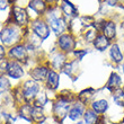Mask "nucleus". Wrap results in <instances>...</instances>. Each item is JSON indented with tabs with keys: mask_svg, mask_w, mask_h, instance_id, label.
<instances>
[{
	"mask_svg": "<svg viewBox=\"0 0 124 124\" xmlns=\"http://www.w3.org/2000/svg\"><path fill=\"white\" fill-rule=\"evenodd\" d=\"M72 103L67 98L59 96L58 99L54 101V105H53L52 112H53V117L58 123H62L63 120H64L67 116H68V113L71 108Z\"/></svg>",
	"mask_w": 124,
	"mask_h": 124,
	"instance_id": "f257e3e1",
	"label": "nucleus"
},
{
	"mask_svg": "<svg viewBox=\"0 0 124 124\" xmlns=\"http://www.w3.org/2000/svg\"><path fill=\"white\" fill-rule=\"evenodd\" d=\"M20 37H22V31L19 30V27L15 25H8L3 27L2 31L0 32V39L7 46L16 44Z\"/></svg>",
	"mask_w": 124,
	"mask_h": 124,
	"instance_id": "f03ea898",
	"label": "nucleus"
},
{
	"mask_svg": "<svg viewBox=\"0 0 124 124\" xmlns=\"http://www.w3.org/2000/svg\"><path fill=\"white\" fill-rule=\"evenodd\" d=\"M46 23L56 35H62L67 28V22L64 20V18L55 11H51L46 16Z\"/></svg>",
	"mask_w": 124,
	"mask_h": 124,
	"instance_id": "7ed1b4c3",
	"label": "nucleus"
},
{
	"mask_svg": "<svg viewBox=\"0 0 124 124\" xmlns=\"http://www.w3.org/2000/svg\"><path fill=\"white\" fill-rule=\"evenodd\" d=\"M39 90V84L35 81V80H27L23 84V87H22V96H23V99L26 101H33L34 98H36V95Z\"/></svg>",
	"mask_w": 124,
	"mask_h": 124,
	"instance_id": "20e7f679",
	"label": "nucleus"
},
{
	"mask_svg": "<svg viewBox=\"0 0 124 124\" xmlns=\"http://www.w3.org/2000/svg\"><path fill=\"white\" fill-rule=\"evenodd\" d=\"M76 39L75 36L70 34V33H65L59 36L58 39V46L63 53L72 52L76 47Z\"/></svg>",
	"mask_w": 124,
	"mask_h": 124,
	"instance_id": "39448f33",
	"label": "nucleus"
},
{
	"mask_svg": "<svg viewBox=\"0 0 124 124\" xmlns=\"http://www.w3.org/2000/svg\"><path fill=\"white\" fill-rule=\"evenodd\" d=\"M86 109H87V106L85 104H82L81 101H75L73 104L71 105V108L68 113V117L73 122H78L80 121L82 117H84V114H85Z\"/></svg>",
	"mask_w": 124,
	"mask_h": 124,
	"instance_id": "423d86ee",
	"label": "nucleus"
},
{
	"mask_svg": "<svg viewBox=\"0 0 124 124\" xmlns=\"http://www.w3.org/2000/svg\"><path fill=\"white\" fill-rule=\"evenodd\" d=\"M32 30L36 36H39L41 39H45L50 35V28L47 23L42 19H36L32 24Z\"/></svg>",
	"mask_w": 124,
	"mask_h": 124,
	"instance_id": "0eeeda50",
	"label": "nucleus"
},
{
	"mask_svg": "<svg viewBox=\"0 0 124 124\" xmlns=\"http://www.w3.org/2000/svg\"><path fill=\"white\" fill-rule=\"evenodd\" d=\"M11 16L14 18V24L16 23V25L18 26H25L28 23V15H27L26 10L19 6L13 7Z\"/></svg>",
	"mask_w": 124,
	"mask_h": 124,
	"instance_id": "6e6552de",
	"label": "nucleus"
},
{
	"mask_svg": "<svg viewBox=\"0 0 124 124\" xmlns=\"http://www.w3.org/2000/svg\"><path fill=\"white\" fill-rule=\"evenodd\" d=\"M9 56L14 61L17 62H26L27 61V50L23 44H17L13 46L9 51Z\"/></svg>",
	"mask_w": 124,
	"mask_h": 124,
	"instance_id": "1a4fd4ad",
	"label": "nucleus"
},
{
	"mask_svg": "<svg viewBox=\"0 0 124 124\" xmlns=\"http://www.w3.org/2000/svg\"><path fill=\"white\" fill-rule=\"evenodd\" d=\"M6 72H7V75L13 79H20L24 76V73H25L23 67L20 65L19 62L14 61V60L8 61L7 68H6Z\"/></svg>",
	"mask_w": 124,
	"mask_h": 124,
	"instance_id": "9d476101",
	"label": "nucleus"
},
{
	"mask_svg": "<svg viewBox=\"0 0 124 124\" xmlns=\"http://www.w3.org/2000/svg\"><path fill=\"white\" fill-rule=\"evenodd\" d=\"M60 3V9L62 14L64 15L67 18H75L77 17V8L73 6V3L70 2L69 0H59Z\"/></svg>",
	"mask_w": 124,
	"mask_h": 124,
	"instance_id": "9b49d317",
	"label": "nucleus"
},
{
	"mask_svg": "<svg viewBox=\"0 0 124 124\" xmlns=\"http://www.w3.org/2000/svg\"><path fill=\"white\" fill-rule=\"evenodd\" d=\"M90 108L95 113H97L98 115H104L107 109L109 108V104L108 101L104 98H101V99H96V101H93L92 104H90Z\"/></svg>",
	"mask_w": 124,
	"mask_h": 124,
	"instance_id": "f8f14e48",
	"label": "nucleus"
},
{
	"mask_svg": "<svg viewBox=\"0 0 124 124\" xmlns=\"http://www.w3.org/2000/svg\"><path fill=\"white\" fill-rule=\"evenodd\" d=\"M109 58L115 64H120L124 61V54L122 53L120 46H118L117 43H114L111 45V49H109Z\"/></svg>",
	"mask_w": 124,
	"mask_h": 124,
	"instance_id": "ddd939ff",
	"label": "nucleus"
},
{
	"mask_svg": "<svg viewBox=\"0 0 124 124\" xmlns=\"http://www.w3.org/2000/svg\"><path fill=\"white\" fill-rule=\"evenodd\" d=\"M121 85H122V79H121V77L118 76V73L112 72L111 76H109V78H108L107 84L105 85V88L108 89L109 92H114L115 89L121 88Z\"/></svg>",
	"mask_w": 124,
	"mask_h": 124,
	"instance_id": "4468645a",
	"label": "nucleus"
},
{
	"mask_svg": "<svg viewBox=\"0 0 124 124\" xmlns=\"http://www.w3.org/2000/svg\"><path fill=\"white\" fill-rule=\"evenodd\" d=\"M95 94H96V89L92 88V87L86 88L78 94V101H81L82 104H85L86 106H87V105L89 104V101L94 98Z\"/></svg>",
	"mask_w": 124,
	"mask_h": 124,
	"instance_id": "2eb2a0df",
	"label": "nucleus"
},
{
	"mask_svg": "<svg viewBox=\"0 0 124 124\" xmlns=\"http://www.w3.org/2000/svg\"><path fill=\"white\" fill-rule=\"evenodd\" d=\"M59 82H60V78L59 75L55 70H50L47 78H46V86L47 88L51 90H55L59 87Z\"/></svg>",
	"mask_w": 124,
	"mask_h": 124,
	"instance_id": "dca6fc26",
	"label": "nucleus"
},
{
	"mask_svg": "<svg viewBox=\"0 0 124 124\" xmlns=\"http://www.w3.org/2000/svg\"><path fill=\"white\" fill-rule=\"evenodd\" d=\"M50 62H51V65H52L55 70H60V69L62 70L63 67H64V64L67 63V62H65V55L63 54V52H58V53H55V54H53L51 60H50Z\"/></svg>",
	"mask_w": 124,
	"mask_h": 124,
	"instance_id": "f3484780",
	"label": "nucleus"
},
{
	"mask_svg": "<svg viewBox=\"0 0 124 124\" xmlns=\"http://www.w3.org/2000/svg\"><path fill=\"white\" fill-rule=\"evenodd\" d=\"M49 72H50V70L46 67H39V68L33 69L32 71H31V76H32L33 80L39 81V80H45L47 78Z\"/></svg>",
	"mask_w": 124,
	"mask_h": 124,
	"instance_id": "a211bd4d",
	"label": "nucleus"
},
{
	"mask_svg": "<svg viewBox=\"0 0 124 124\" xmlns=\"http://www.w3.org/2000/svg\"><path fill=\"white\" fill-rule=\"evenodd\" d=\"M103 35H105L108 39H114L116 36V25L114 22L107 20L103 24Z\"/></svg>",
	"mask_w": 124,
	"mask_h": 124,
	"instance_id": "6ab92c4d",
	"label": "nucleus"
},
{
	"mask_svg": "<svg viewBox=\"0 0 124 124\" xmlns=\"http://www.w3.org/2000/svg\"><path fill=\"white\" fill-rule=\"evenodd\" d=\"M93 44H94L95 49L98 50V51H101V52L105 51L108 46L111 45L109 39H108L105 35H97L96 36V39H95V41L93 42Z\"/></svg>",
	"mask_w": 124,
	"mask_h": 124,
	"instance_id": "aec40b11",
	"label": "nucleus"
},
{
	"mask_svg": "<svg viewBox=\"0 0 124 124\" xmlns=\"http://www.w3.org/2000/svg\"><path fill=\"white\" fill-rule=\"evenodd\" d=\"M99 117H101V115L95 113L92 108H87L85 114H84L82 120H84V123L85 124H96L97 121L99 120Z\"/></svg>",
	"mask_w": 124,
	"mask_h": 124,
	"instance_id": "412c9836",
	"label": "nucleus"
},
{
	"mask_svg": "<svg viewBox=\"0 0 124 124\" xmlns=\"http://www.w3.org/2000/svg\"><path fill=\"white\" fill-rule=\"evenodd\" d=\"M78 70V60H73V61H70V62H67L62 69V72L65 73L67 76H69L70 78L73 77V73ZM73 79V78H72Z\"/></svg>",
	"mask_w": 124,
	"mask_h": 124,
	"instance_id": "4be33fe9",
	"label": "nucleus"
},
{
	"mask_svg": "<svg viewBox=\"0 0 124 124\" xmlns=\"http://www.w3.org/2000/svg\"><path fill=\"white\" fill-rule=\"evenodd\" d=\"M112 98L115 104L124 108V88H117L114 92H112Z\"/></svg>",
	"mask_w": 124,
	"mask_h": 124,
	"instance_id": "5701e85b",
	"label": "nucleus"
},
{
	"mask_svg": "<svg viewBox=\"0 0 124 124\" xmlns=\"http://www.w3.org/2000/svg\"><path fill=\"white\" fill-rule=\"evenodd\" d=\"M30 7L32 8L36 14H43L46 9V3L44 0H31L30 1Z\"/></svg>",
	"mask_w": 124,
	"mask_h": 124,
	"instance_id": "b1692460",
	"label": "nucleus"
},
{
	"mask_svg": "<svg viewBox=\"0 0 124 124\" xmlns=\"http://www.w3.org/2000/svg\"><path fill=\"white\" fill-rule=\"evenodd\" d=\"M45 120V115L43 113L42 107L39 106H33L32 108V121L37 122V123H41Z\"/></svg>",
	"mask_w": 124,
	"mask_h": 124,
	"instance_id": "393cba45",
	"label": "nucleus"
},
{
	"mask_svg": "<svg viewBox=\"0 0 124 124\" xmlns=\"http://www.w3.org/2000/svg\"><path fill=\"white\" fill-rule=\"evenodd\" d=\"M10 87L9 80L6 76H0V94H3L6 93Z\"/></svg>",
	"mask_w": 124,
	"mask_h": 124,
	"instance_id": "a878e982",
	"label": "nucleus"
},
{
	"mask_svg": "<svg viewBox=\"0 0 124 124\" xmlns=\"http://www.w3.org/2000/svg\"><path fill=\"white\" fill-rule=\"evenodd\" d=\"M46 101H47V98H46L45 94L36 96V101H35V105H34V106H39V107H42V106H44V105L46 104Z\"/></svg>",
	"mask_w": 124,
	"mask_h": 124,
	"instance_id": "bb28decb",
	"label": "nucleus"
},
{
	"mask_svg": "<svg viewBox=\"0 0 124 124\" xmlns=\"http://www.w3.org/2000/svg\"><path fill=\"white\" fill-rule=\"evenodd\" d=\"M73 53H75V55L77 56V60L81 61L84 55H86V54L88 53V51H86V50H77V51H75Z\"/></svg>",
	"mask_w": 124,
	"mask_h": 124,
	"instance_id": "cd10ccee",
	"label": "nucleus"
},
{
	"mask_svg": "<svg viewBox=\"0 0 124 124\" xmlns=\"http://www.w3.org/2000/svg\"><path fill=\"white\" fill-rule=\"evenodd\" d=\"M10 0H0V10H5L9 5Z\"/></svg>",
	"mask_w": 124,
	"mask_h": 124,
	"instance_id": "c85d7f7f",
	"label": "nucleus"
},
{
	"mask_svg": "<svg viewBox=\"0 0 124 124\" xmlns=\"http://www.w3.org/2000/svg\"><path fill=\"white\" fill-rule=\"evenodd\" d=\"M5 54H6V51H5V49L2 46L0 45V60H2L5 58Z\"/></svg>",
	"mask_w": 124,
	"mask_h": 124,
	"instance_id": "c756f323",
	"label": "nucleus"
},
{
	"mask_svg": "<svg viewBox=\"0 0 124 124\" xmlns=\"http://www.w3.org/2000/svg\"><path fill=\"white\" fill-rule=\"evenodd\" d=\"M45 2H49V3H52V2H54L55 0H44Z\"/></svg>",
	"mask_w": 124,
	"mask_h": 124,
	"instance_id": "7c9ffc66",
	"label": "nucleus"
},
{
	"mask_svg": "<svg viewBox=\"0 0 124 124\" xmlns=\"http://www.w3.org/2000/svg\"><path fill=\"white\" fill-rule=\"evenodd\" d=\"M75 124H85V123H84V121H78L77 123H75Z\"/></svg>",
	"mask_w": 124,
	"mask_h": 124,
	"instance_id": "2f4dec72",
	"label": "nucleus"
},
{
	"mask_svg": "<svg viewBox=\"0 0 124 124\" xmlns=\"http://www.w3.org/2000/svg\"><path fill=\"white\" fill-rule=\"evenodd\" d=\"M112 124H123V122H122V123H117V122H114V123H112Z\"/></svg>",
	"mask_w": 124,
	"mask_h": 124,
	"instance_id": "473e14b6",
	"label": "nucleus"
},
{
	"mask_svg": "<svg viewBox=\"0 0 124 124\" xmlns=\"http://www.w3.org/2000/svg\"><path fill=\"white\" fill-rule=\"evenodd\" d=\"M122 69H123V73H124V63H123V67H122Z\"/></svg>",
	"mask_w": 124,
	"mask_h": 124,
	"instance_id": "72a5a7b5",
	"label": "nucleus"
},
{
	"mask_svg": "<svg viewBox=\"0 0 124 124\" xmlns=\"http://www.w3.org/2000/svg\"><path fill=\"white\" fill-rule=\"evenodd\" d=\"M11 1H13V0H10V2H11Z\"/></svg>",
	"mask_w": 124,
	"mask_h": 124,
	"instance_id": "f704fd0d",
	"label": "nucleus"
}]
</instances>
